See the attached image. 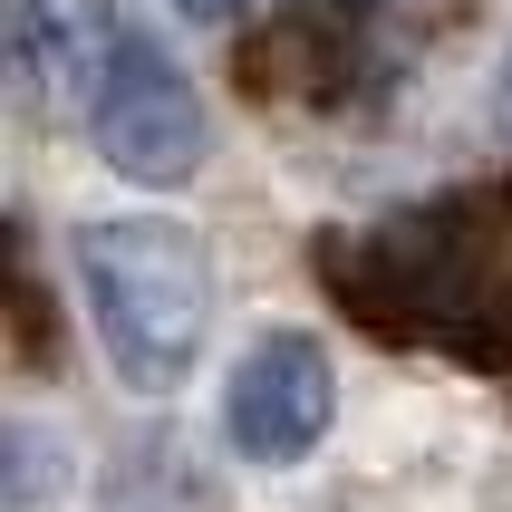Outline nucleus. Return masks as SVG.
Segmentation results:
<instances>
[{
    "label": "nucleus",
    "mask_w": 512,
    "mask_h": 512,
    "mask_svg": "<svg viewBox=\"0 0 512 512\" xmlns=\"http://www.w3.org/2000/svg\"><path fill=\"white\" fill-rule=\"evenodd\" d=\"M512 203H426L377 232H329L319 271L377 339H445L484 348V329L512 319Z\"/></svg>",
    "instance_id": "f257e3e1"
},
{
    "label": "nucleus",
    "mask_w": 512,
    "mask_h": 512,
    "mask_svg": "<svg viewBox=\"0 0 512 512\" xmlns=\"http://www.w3.org/2000/svg\"><path fill=\"white\" fill-rule=\"evenodd\" d=\"M78 281H87V319L107 339V368L136 397L184 387L203 319H213V271H203L194 232L165 213H97V223H78Z\"/></svg>",
    "instance_id": "f03ea898"
},
{
    "label": "nucleus",
    "mask_w": 512,
    "mask_h": 512,
    "mask_svg": "<svg viewBox=\"0 0 512 512\" xmlns=\"http://www.w3.org/2000/svg\"><path fill=\"white\" fill-rule=\"evenodd\" d=\"M87 136L126 184H194L203 165V97L184 78V58L155 49V39H107L97 58V87H87Z\"/></svg>",
    "instance_id": "7ed1b4c3"
},
{
    "label": "nucleus",
    "mask_w": 512,
    "mask_h": 512,
    "mask_svg": "<svg viewBox=\"0 0 512 512\" xmlns=\"http://www.w3.org/2000/svg\"><path fill=\"white\" fill-rule=\"evenodd\" d=\"M329 406H339L329 348L310 329H271V339L242 348V368L223 387V435H232V455H252V464H300L329 435Z\"/></svg>",
    "instance_id": "20e7f679"
},
{
    "label": "nucleus",
    "mask_w": 512,
    "mask_h": 512,
    "mask_svg": "<svg viewBox=\"0 0 512 512\" xmlns=\"http://www.w3.org/2000/svg\"><path fill=\"white\" fill-rule=\"evenodd\" d=\"M87 49H97V0H10V68L29 87H78Z\"/></svg>",
    "instance_id": "39448f33"
},
{
    "label": "nucleus",
    "mask_w": 512,
    "mask_h": 512,
    "mask_svg": "<svg viewBox=\"0 0 512 512\" xmlns=\"http://www.w3.org/2000/svg\"><path fill=\"white\" fill-rule=\"evenodd\" d=\"M174 10H184V20H242L252 0H174Z\"/></svg>",
    "instance_id": "423d86ee"
},
{
    "label": "nucleus",
    "mask_w": 512,
    "mask_h": 512,
    "mask_svg": "<svg viewBox=\"0 0 512 512\" xmlns=\"http://www.w3.org/2000/svg\"><path fill=\"white\" fill-rule=\"evenodd\" d=\"M493 116H503V136H512V58H503V78H493Z\"/></svg>",
    "instance_id": "0eeeda50"
}]
</instances>
